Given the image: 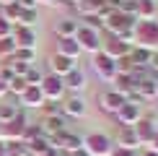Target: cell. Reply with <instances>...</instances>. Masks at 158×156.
Returning a JSON list of instances; mask_svg holds the SVG:
<instances>
[{
    "mask_svg": "<svg viewBox=\"0 0 158 156\" xmlns=\"http://www.w3.org/2000/svg\"><path fill=\"white\" fill-rule=\"evenodd\" d=\"M135 44L137 47L158 50V21H137L135 26Z\"/></svg>",
    "mask_w": 158,
    "mask_h": 156,
    "instance_id": "obj_1",
    "label": "cell"
},
{
    "mask_svg": "<svg viewBox=\"0 0 158 156\" xmlns=\"http://www.w3.org/2000/svg\"><path fill=\"white\" fill-rule=\"evenodd\" d=\"M83 148L91 156H109L111 148H114V143H111V138L104 135V133H91V135L83 138Z\"/></svg>",
    "mask_w": 158,
    "mask_h": 156,
    "instance_id": "obj_2",
    "label": "cell"
},
{
    "mask_svg": "<svg viewBox=\"0 0 158 156\" xmlns=\"http://www.w3.org/2000/svg\"><path fill=\"white\" fill-rule=\"evenodd\" d=\"M75 42L81 44L83 52H91V55H96V52H101V34H98L96 29H88V26H78V34H75Z\"/></svg>",
    "mask_w": 158,
    "mask_h": 156,
    "instance_id": "obj_3",
    "label": "cell"
},
{
    "mask_svg": "<svg viewBox=\"0 0 158 156\" xmlns=\"http://www.w3.org/2000/svg\"><path fill=\"white\" fill-rule=\"evenodd\" d=\"M39 89H42V94H44V99H47V102H62L65 91H68V89H65V83H62V78L55 76V73L44 76L42 83H39Z\"/></svg>",
    "mask_w": 158,
    "mask_h": 156,
    "instance_id": "obj_4",
    "label": "cell"
},
{
    "mask_svg": "<svg viewBox=\"0 0 158 156\" xmlns=\"http://www.w3.org/2000/svg\"><path fill=\"white\" fill-rule=\"evenodd\" d=\"M114 117H117V122H119V128H135L137 122H140V117H143V107L140 104H132V102H124L114 112Z\"/></svg>",
    "mask_w": 158,
    "mask_h": 156,
    "instance_id": "obj_5",
    "label": "cell"
},
{
    "mask_svg": "<svg viewBox=\"0 0 158 156\" xmlns=\"http://www.w3.org/2000/svg\"><path fill=\"white\" fill-rule=\"evenodd\" d=\"M94 70L101 81H114L117 78V60H111L106 52H96L94 55Z\"/></svg>",
    "mask_w": 158,
    "mask_h": 156,
    "instance_id": "obj_6",
    "label": "cell"
},
{
    "mask_svg": "<svg viewBox=\"0 0 158 156\" xmlns=\"http://www.w3.org/2000/svg\"><path fill=\"white\" fill-rule=\"evenodd\" d=\"M156 130H158L156 117H153V115H148V117L143 115V117H140V122L135 125V135H137V141H140V146H150V141H153Z\"/></svg>",
    "mask_w": 158,
    "mask_h": 156,
    "instance_id": "obj_7",
    "label": "cell"
},
{
    "mask_svg": "<svg viewBox=\"0 0 158 156\" xmlns=\"http://www.w3.org/2000/svg\"><path fill=\"white\" fill-rule=\"evenodd\" d=\"M26 128H29V122H26V115H23V112H18L10 122H5V125H3V135H5V141H21V138H23V133H26Z\"/></svg>",
    "mask_w": 158,
    "mask_h": 156,
    "instance_id": "obj_8",
    "label": "cell"
},
{
    "mask_svg": "<svg viewBox=\"0 0 158 156\" xmlns=\"http://www.w3.org/2000/svg\"><path fill=\"white\" fill-rule=\"evenodd\" d=\"M130 50H132V44L122 42V39H117V37H109L106 42L101 44V52H106V55L111 57V60H119V57L130 55Z\"/></svg>",
    "mask_w": 158,
    "mask_h": 156,
    "instance_id": "obj_9",
    "label": "cell"
},
{
    "mask_svg": "<svg viewBox=\"0 0 158 156\" xmlns=\"http://www.w3.org/2000/svg\"><path fill=\"white\" fill-rule=\"evenodd\" d=\"M124 102H127V99H124V94H119L117 89H109V91H104V94L98 96V104H101V109H104V112H109V115H114Z\"/></svg>",
    "mask_w": 158,
    "mask_h": 156,
    "instance_id": "obj_10",
    "label": "cell"
},
{
    "mask_svg": "<svg viewBox=\"0 0 158 156\" xmlns=\"http://www.w3.org/2000/svg\"><path fill=\"white\" fill-rule=\"evenodd\" d=\"M156 86H158V76L148 70V73L135 83V91H137V94H140L143 99L148 102V99H156Z\"/></svg>",
    "mask_w": 158,
    "mask_h": 156,
    "instance_id": "obj_11",
    "label": "cell"
},
{
    "mask_svg": "<svg viewBox=\"0 0 158 156\" xmlns=\"http://www.w3.org/2000/svg\"><path fill=\"white\" fill-rule=\"evenodd\" d=\"M135 18L137 21H158V0H137Z\"/></svg>",
    "mask_w": 158,
    "mask_h": 156,
    "instance_id": "obj_12",
    "label": "cell"
},
{
    "mask_svg": "<svg viewBox=\"0 0 158 156\" xmlns=\"http://www.w3.org/2000/svg\"><path fill=\"white\" fill-rule=\"evenodd\" d=\"M49 63H52V73H55V76H60V78H62V76H68L73 68H78L73 57H65V55H60V52H55Z\"/></svg>",
    "mask_w": 158,
    "mask_h": 156,
    "instance_id": "obj_13",
    "label": "cell"
},
{
    "mask_svg": "<svg viewBox=\"0 0 158 156\" xmlns=\"http://www.w3.org/2000/svg\"><path fill=\"white\" fill-rule=\"evenodd\" d=\"M13 39L18 47H36V31L31 26H16L13 29Z\"/></svg>",
    "mask_w": 158,
    "mask_h": 156,
    "instance_id": "obj_14",
    "label": "cell"
},
{
    "mask_svg": "<svg viewBox=\"0 0 158 156\" xmlns=\"http://www.w3.org/2000/svg\"><path fill=\"white\" fill-rule=\"evenodd\" d=\"M57 52L60 55H65V57H73V60H78L81 57V44L75 42V37H62L60 42H57Z\"/></svg>",
    "mask_w": 158,
    "mask_h": 156,
    "instance_id": "obj_15",
    "label": "cell"
},
{
    "mask_svg": "<svg viewBox=\"0 0 158 156\" xmlns=\"http://www.w3.org/2000/svg\"><path fill=\"white\" fill-rule=\"evenodd\" d=\"M130 60H132V65H135V68H148V65H150V60H153V50L132 44V50H130Z\"/></svg>",
    "mask_w": 158,
    "mask_h": 156,
    "instance_id": "obj_16",
    "label": "cell"
},
{
    "mask_svg": "<svg viewBox=\"0 0 158 156\" xmlns=\"http://www.w3.org/2000/svg\"><path fill=\"white\" fill-rule=\"evenodd\" d=\"M44 94L39 86H26V91L21 94V104L23 107H44Z\"/></svg>",
    "mask_w": 158,
    "mask_h": 156,
    "instance_id": "obj_17",
    "label": "cell"
},
{
    "mask_svg": "<svg viewBox=\"0 0 158 156\" xmlns=\"http://www.w3.org/2000/svg\"><path fill=\"white\" fill-rule=\"evenodd\" d=\"M62 115L65 117H83L85 115V102L81 96H70L62 102Z\"/></svg>",
    "mask_w": 158,
    "mask_h": 156,
    "instance_id": "obj_18",
    "label": "cell"
},
{
    "mask_svg": "<svg viewBox=\"0 0 158 156\" xmlns=\"http://www.w3.org/2000/svg\"><path fill=\"white\" fill-rule=\"evenodd\" d=\"M62 83H65V89H70V91H83L85 89V73L81 68H73L68 76H62Z\"/></svg>",
    "mask_w": 158,
    "mask_h": 156,
    "instance_id": "obj_19",
    "label": "cell"
},
{
    "mask_svg": "<svg viewBox=\"0 0 158 156\" xmlns=\"http://www.w3.org/2000/svg\"><path fill=\"white\" fill-rule=\"evenodd\" d=\"M42 130L47 135H57V133H62V130H68L65 128V115H47L44 122H42Z\"/></svg>",
    "mask_w": 158,
    "mask_h": 156,
    "instance_id": "obj_20",
    "label": "cell"
},
{
    "mask_svg": "<svg viewBox=\"0 0 158 156\" xmlns=\"http://www.w3.org/2000/svg\"><path fill=\"white\" fill-rule=\"evenodd\" d=\"M78 26H81V21H78V18H60V21H57V26H55V31H57V37H75L78 34Z\"/></svg>",
    "mask_w": 158,
    "mask_h": 156,
    "instance_id": "obj_21",
    "label": "cell"
},
{
    "mask_svg": "<svg viewBox=\"0 0 158 156\" xmlns=\"http://www.w3.org/2000/svg\"><path fill=\"white\" fill-rule=\"evenodd\" d=\"M117 146L135 148V151H137L140 141H137V135H135V128H119V133H117Z\"/></svg>",
    "mask_w": 158,
    "mask_h": 156,
    "instance_id": "obj_22",
    "label": "cell"
},
{
    "mask_svg": "<svg viewBox=\"0 0 158 156\" xmlns=\"http://www.w3.org/2000/svg\"><path fill=\"white\" fill-rule=\"evenodd\" d=\"M111 83H114V89L119 91V94H124V96H127L130 91H135V78H132V73H117V78H114Z\"/></svg>",
    "mask_w": 158,
    "mask_h": 156,
    "instance_id": "obj_23",
    "label": "cell"
},
{
    "mask_svg": "<svg viewBox=\"0 0 158 156\" xmlns=\"http://www.w3.org/2000/svg\"><path fill=\"white\" fill-rule=\"evenodd\" d=\"M49 146H52V143H49V135H39V138L26 141V148H29V154H36V156H42Z\"/></svg>",
    "mask_w": 158,
    "mask_h": 156,
    "instance_id": "obj_24",
    "label": "cell"
},
{
    "mask_svg": "<svg viewBox=\"0 0 158 156\" xmlns=\"http://www.w3.org/2000/svg\"><path fill=\"white\" fill-rule=\"evenodd\" d=\"M13 60H21V63L34 65V60H36V50H34V47H18L16 52H13Z\"/></svg>",
    "mask_w": 158,
    "mask_h": 156,
    "instance_id": "obj_25",
    "label": "cell"
},
{
    "mask_svg": "<svg viewBox=\"0 0 158 156\" xmlns=\"http://www.w3.org/2000/svg\"><path fill=\"white\" fill-rule=\"evenodd\" d=\"M5 151L8 156H29V148L23 141H5Z\"/></svg>",
    "mask_w": 158,
    "mask_h": 156,
    "instance_id": "obj_26",
    "label": "cell"
},
{
    "mask_svg": "<svg viewBox=\"0 0 158 156\" xmlns=\"http://www.w3.org/2000/svg\"><path fill=\"white\" fill-rule=\"evenodd\" d=\"M39 21L36 8H21V16H18V26H34Z\"/></svg>",
    "mask_w": 158,
    "mask_h": 156,
    "instance_id": "obj_27",
    "label": "cell"
},
{
    "mask_svg": "<svg viewBox=\"0 0 158 156\" xmlns=\"http://www.w3.org/2000/svg\"><path fill=\"white\" fill-rule=\"evenodd\" d=\"M16 50H18V44H16V39H13V34L0 39V55H3V57H13Z\"/></svg>",
    "mask_w": 158,
    "mask_h": 156,
    "instance_id": "obj_28",
    "label": "cell"
},
{
    "mask_svg": "<svg viewBox=\"0 0 158 156\" xmlns=\"http://www.w3.org/2000/svg\"><path fill=\"white\" fill-rule=\"evenodd\" d=\"M18 16H21V5L18 3H10V5H3V18L10 24H18Z\"/></svg>",
    "mask_w": 158,
    "mask_h": 156,
    "instance_id": "obj_29",
    "label": "cell"
},
{
    "mask_svg": "<svg viewBox=\"0 0 158 156\" xmlns=\"http://www.w3.org/2000/svg\"><path fill=\"white\" fill-rule=\"evenodd\" d=\"M26 86H29V83H26V78H21V76H13V81L8 83V91H10V94H16V96H21L23 91H26Z\"/></svg>",
    "mask_w": 158,
    "mask_h": 156,
    "instance_id": "obj_30",
    "label": "cell"
},
{
    "mask_svg": "<svg viewBox=\"0 0 158 156\" xmlns=\"http://www.w3.org/2000/svg\"><path fill=\"white\" fill-rule=\"evenodd\" d=\"M23 78H26V83H29V86H39V83H42V78H44V73H42L39 68H34V65H31V68L26 70Z\"/></svg>",
    "mask_w": 158,
    "mask_h": 156,
    "instance_id": "obj_31",
    "label": "cell"
},
{
    "mask_svg": "<svg viewBox=\"0 0 158 156\" xmlns=\"http://www.w3.org/2000/svg\"><path fill=\"white\" fill-rule=\"evenodd\" d=\"M16 115H18V112H16V107H13V104H0V125L10 122Z\"/></svg>",
    "mask_w": 158,
    "mask_h": 156,
    "instance_id": "obj_32",
    "label": "cell"
},
{
    "mask_svg": "<svg viewBox=\"0 0 158 156\" xmlns=\"http://www.w3.org/2000/svg\"><path fill=\"white\" fill-rule=\"evenodd\" d=\"M5 65H8V68L13 70V76H21V78L26 76V70L31 68L29 63H21V60H13V57H10V63H5Z\"/></svg>",
    "mask_w": 158,
    "mask_h": 156,
    "instance_id": "obj_33",
    "label": "cell"
},
{
    "mask_svg": "<svg viewBox=\"0 0 158 156\" xmlns=\"http://www.w3.org/2000/svg\"><path fill=\"white\" fill-rule=\"evenodd\" d=\"M109 156H137V151L135 148H124V146H114Z\"/></svg>",
    "mask_w": 158,
    "mask_h": 156,
    "instance_id": "obj_34",
    "label": "cell"
},
{
    "mask_svg": "<svg viewBox=\"0 0 158 156\" xmlns=\"http://www.w3.org/2000/svg\"><path fill=\"white\" fill-rule=\"evenodd\" d=\"M13 29H16V26H13L10 21H5V18L0 16V39H3V37H10V34H13Z\"/></svg>",
    "mask_w": 158,
    "mask_h": 156,
    "instance_id": "obj_35",
    "label": "cell"
},
{
    "mask_svg": "<svg viewBox=\"0 0 158 156\" xmlns=\"http://www.w3.org/2000/svg\"><path fill=\"white\" fill-rule=\"evenodd\" d=\"M44 112L47 115H62V104L60 102H44Z\"/></svg>",
    "mask_w": 158,
    "mask_h": 156,
    "instance_id": "obj_36",
    "label": "cell"
},
{
    "mask_svg": "<svg viewBox=\"0 0 158 156\" xmlns=\"http://www.w3.org/2000/svg\"><path fill=\"white\" fill-rule=\"evenodd\" d=\"M0 78H3V81H5V83H10V81H13V70L8 68V65H5V68H3V70H0Z\"/></svg>",
    "mask_w": 158,
    "mask_h": 156,
    "instance_id": "obj_37",
    "label": "cell"
},
{
    "mask_svg": "<svg viewBox=\"0 0 158 156\" xmlns=\"http://www.w3.org/2000/svg\"><path fill=\"white\" fill-rule=\"evenodd\" d=\"M42 156H65V154L60 151V148H55V146H49V148H47V151H44Z\"/></svg>",
    "mask_w": 158,
    "mask_h": 156,
    "instance_id": "obj_38",
    "label": "cell"
},
{
    "mask_svg": "<svg viewBox=\"0 0 158 156\" xmlns=\"http://www.w3.org/2000/svg\"><path fill=\"white\" fill-rule=\"evenodd\" d=\"M21 8H36V0H16Z\"/></svg>",
    "mask_w": 158,
    "mask_h": 156,
    "instance_id": "obj_39",
    "label": "cell"
},
{
    "mask_svg": "<svg viewBox=\"0 0 158 156\" xmlns=\"http://www.w3.org/2000/svg\"><path fill=\"white\" fill-rule=\"evenodd\" d=\"M65 156H91L85 148H75V151H70V154H65Z\"/></svg>",
    "mask_w": 158,
    "mask_h": 156,
    "instance_id": "obj_40",
    "label": "cell"
},
{
    "mask_svg": "<svg viewBox=\"0 0 158 156\" xmlns=\"http://www.w3.org/2000/svg\"><path fill=\"white\" fill-rule=\"evenodd\" d=\"M137 156H158V151H153V148H148V146H145V148H143V151L137 154Z\"/></svg>",
    "mask_w": 158,
    "mask_h": 156,
    "instance_id": "obj_41",
    "label": "cell"
},
{
    "mask_svg": "<svg viewBox=\"0 0 158 156\" xmlns=\"http://www.w3.org/2000/svg\"><path fill=\"white\" fill-rule=\"evenodd\" d=\"M148 148H153V151H158V130H156V135H153V141H150V146Z\"/></svg>",
    "mask_w": 158,
    "mask_h": 156,
    "instance_id": "obj_42",
    "label": "cell"
},
{
    "mask_svg": "<svg viewBox=\"0 0 158 156\" xmlns=\"http://www.w3.org/2000/svg\"><path fill=\"white\" fill-rule=\"evenodd\" d=\"M5 94H8V83H5L3 78H0V96H5Z\"/></svg>",
    "mask_w": 158,
    "mask_h": 156,
    "instance_id": "obj_43",
    "label": "cell"
},
{
    "mask_svg": "<svg viewBox=\"0 0 158 156\" xmlns=\"http://www.w3.org/2000/svg\"><path fill=\"white\" fill-rule=\"evenodd\" d=\"M36 3H44V5H55L57 0H36Z\"/></svg>",
    "mask_w": 158,
    "mask_h": 156,
    "instance_id": "obj_44",
    "label": "cell"
},
{
    "mask_svg": "<svg viewBox=\"0 0 158 156\" xmlns=\"http://www.w3.org/2000/svg\"><path fill=\"white\" fill-rule=\"evenodd\" d=\"M65 3H68V8H73L75 3H81V0H65Z\"/></svg>",
    "mask_w": 158,
    "mask_h": 156,
    "instance_id": "obj_45",
    "label": "cell"
},
{
    "mask_svg": "<svg viewBox=\"0 0 158 156\" xmlns=\"http://www.w3.org/2000/svg\"><path fill=\"white\" fill-rule=\"evenodd\" d=\"M10 3H16V0H0V5H10Z\"/></svg>",
    "mask_w": 158,
    "mask_h": 156,
    "instance_id": "obj_46",
    "label": "cell"
},
{
    "mask_svg": "<svg viewBox=\"0 0 158 156\" xmlns=\"http://www.w3.org/2000/svg\"><path fill=\"white\" fill-rule=\"evenodd\" d=\"M156 99H158V86H156Z\"/></svg>",
    "mask_w": 158,
    "mask_h": 156,
    "instance_id": "obj_47",
    "label": "cell"
}]
</instances>
